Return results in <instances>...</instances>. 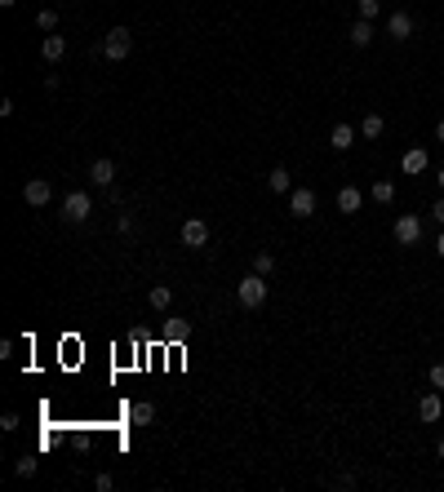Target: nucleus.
<instances>
[{"mask_svg": "<svg viewBox=\"0 0 444 492\" xmlns=\"http://www.w3.org/2000/svg\"><path fill=\"white\" fill-rule=\"evenodd\" d=\"M253 271H258V275H271V271H276V258H271V253H253Z\"/></svg>", "mask_w": 444, "mask_h": 492, "instance_id": "24", "label": "nucleus"}, {"mask_svg": "<svg viewBox=\"0 0 444 492\" xmlns=\"http://www.w3.org/2000/svg\"><path fill=\"white\" fill-rule=\"evenodd\" d=\"M386 36H391L395 45H404L413 36V14H409V9H395V14L386 18Z\"/></svg>", "mask_w": 444, "mask_h": 492, "instance_id": "5", "label": "nucleus"}, {"mask_svg": "<svg viewBox=\"0 0 444 492\" xmlns=\"http://www.w3.org/2000/svg\"><path fill=\"white\" fill-rule=\"evenodd\" d=\"M14 475H36V457H23V461H14Z\"/></svg>", "mask_w": 444, "mask_h": 492, "instance_id": "26", "label": "nucleus"}, {"mask_svg": "<svg viewBox=\"0 0 444 492\" xmlns=\"http://www.w3.org/2000/svg\"><path fill=\"white\" fill-rule=\"evenodd\" d=\"M427 382H431V391H444V364H431Z\"/></svg>", "mask_w": 444, "mask_h": 492, "instance_id": "25", "label": "nucleus"}, {"mask_svg": "<svg viewBox=\"0 0 444 492\" xmlns=\"http://www.w3.org/2000/svg\"><path fill=\"white\" fill-rule=\"evenodd\" d=\"M134 226H138V222H134V213H120V217H116V231H120V235H129Z\"/></svg>", "mask_w": 444, "mask_h": 492, "instance_id": "27", "label": "nucleus"}, {"mask_svg": "<svg viewBox=\"0 0 444 492\" xmlns=\"http://www.w3.org/2000/svg\"><path fill=\"white\" fill-rule=\"evenodd\" d=\"M93 213V200H89V191H71L67 200H62V217H67L71 226H80L84 217Z\"/></svg>", "mask_w": 444, "mask_h": 492, "instance_id": "3", "label": "nucleus"}, {"mask_svg": "<svg viewBox=\"0 0 444 492\" xmlns=\"http://www.w3.org/2000/svg\"><path fill=\"white\" fill-rule=\"evenodd\" d=\"M267 186H271L276 195H289V191H294V177H289V169H271V173H267Z\"/></svg>", "mask_w": 444, "mask_h": 492, "instance_id": "16", "label": "nucleus"}, {"mask_svg": "<svg viewBox=\"0 0 444 492\" xmlns=\"http://www.w3.org/2000/svg\"><path fill=\"white\" fill-rule=\"evenodd\" d=\"M373 36H377V32H373V23H369V18H355V23L347 27V40H351L355 49H364V45L373 40Z\"/></svg>", "mask_w": 444, "mask_h": 492, "instance_id": "11", "label": "nucleus"}, {"mask_svg": "<svg viewBox=\"0 0 444 492\" xmlns=\"http://www.w3.org/2000/svg\"><path fill=\"white\" fill-rule=\"evenodd\" d=\"M395 244H404V249H409V244H418L422 240V222L413 213H404V217H395Z\"/></svg>", "mask_w": 444, "mask_h": 492, "instance_id": "6", "label": "nucleus"}, {"mask_svg": "<svg viewBox=\"0 0 444 492\" xmlns=\"http://www.w3.org/2000/svg\"><path fill=\"white\" fill-rule=\"evenodd\" d=\"M355 9H360V18L377 23V14H382V0H355Z\"/></svg>", "mask_w": 444, "mask_h": 492, "instance_id": "22", "label": "nucleus"}, {"mask_svg": "<svg viewBox=\"0 0 444 492\" xmlns=\"http://www.w3.org/2000/svg\"><path fill=\"white\" fill-rule=\"evenodd\" d=\"M369 195L377 204H395V182H386V177H377V182L369 186Z\"/></svg>", "mask_w": 444, "mask_h": 492, "instance_id": "19", "label": "nucleus"}, {"mask_svg": "<svg viewBox=\"0 0 444 492\" xmlns=\"http://www.w3.org/2000/svg\"><path fill=\"white\" fill-rule=\"evenodd\" d=\"M400 169L409 177H418V173H427V169H431V156L422 147H413V151H404V156H400Z\"/></svg>", "mask_w": 444, "mask_h": 492, "instance_id": "9", "label": "nucleus"}, {"mask_svg": "<svg viewBox=\"0 0 444 492\" xmlns=\"http://www.w3.org/2000/svg\"><path fill=\"white\" fill-rule=\"evenodd\" d=\"M436 452H440V461H444V439H440V443H436Z\"/></svg>", "mask_w": 444, "mask_h": 492, "instance_id": "35", "label": "nucleus"}, {"mask_svg": "<svg viewBox=\"0 0 444 492\" xmlns=\"http://www.w3.org/2000/svg\"><path fill=\"white\" fill-rule=\"evenodd\" d=\"M436 253H440V258H444V231H440V240H436Z\"/></svg>", "mask_w": 444, "mask_h": 492, "instance_id": "31", "label": "nucleus"}, {"mask_svg": "<svg viewBox=\"0 0 444 492\" xmlns=\"http://www.w3.org/2000/svg\"><path fill=\"white\" fill-rule=\"evenodd\" d=\"M187 337H191V324H187V319H165V342H187Z\"/></svg>", "mask_w": 444, "mask_h": 492, "instance_id": "18", "label": "nucleus"}, {"mask_svg": "<svg viewBox=\"0 0 444 492\" xmlns=\"http://www.w3.org/2000/svg\"><path fill=\"white\" fill-rule=\"evenodd\" d=\"M436 182H440V191H444V169H436Z\"/></svg>", "mask_w": 444, "mask_h": 492, "instance_id": "33", "label": "nucleus"}, {"mask_svg": "<svg viewBox=\"0 0 444 492\" xmlns=\"http://www.w3.org/2000/svg\"><path fill=\"white\" fill-rule=\"evenodd\" d=\"M440 413H444V404H440V395L436 391H427V395H422V399H418V421H440Z\"/></svg>", "mask_w": 444, "mask_h": 492, "instance_id": "10", "label": "nucleus"}, {"mask_svg": "<svg viewBox=\"0 0 444 492\" xmlns=\"http://www.w3.org/2000/svg\"><path fill=\"white\" fill-rule=\"evenodd\" d=\"M329 147H334V151H351L355 147V129L351 125H334V129H329Z\"/></svg>", "mask_w": 444, "mask_h": 492, "instance_id": "13", "label": "nucleus"}, {"mask_svg": "<svg viewBox=\"0 0 444 492\" xmlns=\"http://www.w3.org/2000/svg\"><path fill=\"white\" fill-rule=\"evenodd\" d=\"M0 430H18V413H5V417H0Z\"/></svg>", "mask_w": 444, "mask_h": 492, "instance_id": "29", "label": "nucleus"}, {"mask_svg": "<svg viewBox=\"0 0 444 492\" xmlns=\"http://www.w3.org/2000/svg\"><path fill=\"white\" fill-rule=\"evenodd\" d=\"M360 204H364L360 186H342L338 191V213H360Z\"/></svg>", "mask_w": 444, "mask_h": 492, "instance_id": "14", "label": "nucleus"}, {"mask_svg": "<svg viewBox=\"0 0 444 492\" xmlns=\"http://www.w3.org/2000/svg\"><path fill=\"white\" fill-rule=\"evenodd\" d=\"M36 27H40V32H58V14H54V9H40V14H36Z\"/></svg>", "mask_w": 444, "mask_h": 492, "instance_id": "23", "label": "nucleus"}, {"mask_svg": "<svg viewBox=\"0 0 444 492\" xmlns=\"http://www.w3.org/2000/svg\"><path fill=\"white\" fill-rule=\"evenodd\" d=\"M436 142H444V120H440V125H436Z\"/></svg>", "mask_w": 444, "mask_h": 492, "instance_id": "32", "label": "nucleus"}, {"mask_svg": "<svg viewBox=\"0 0 444 492\" xmlns=\"http://www.w3.org/2000/svg\"><path fill=\"white\" fill-rule=\"evenodd\" d=\"M129 421L134 426H151L156 421V404H134V408H129Z\"/></svg>", "mask_w": 444, "mask_h": 492, "instance_id": "20", "label": "nucleus"}, {"mask_svg": "<svg viewBox=\"0 0 444 492\" xmlns=\"http://www.w3.org/2000/svg\"><path fill=\"white\" fill-rule=\"evenodd\" d=\"M147 302H151V310H169L174 306V288H169V284H156V288L147 293Z\"/></svg>", "mask_w": 444, "mask_h": 492, "instance_id": "17", "label": "nucleus"}, {"mask_svg": "<svg viewBox=\"0 0 444 492\" xmlns=\"http://www.w3.org/2000/svg\"><path fill=\"white\" fill-rule=\"evenodd\" d=\"M235 297H240L244 310H258L262 302H267V275H258V271H253V275H244L240 288H235Z\"/></svg>", "mask_w": 444, "mask_h": 492, "instance_id": "1", "label": "nucleus"}, {"mask_svg": "<svg viewBox=\"0 0 444 492\" xmlns=\"http://www.w3.org/2000/svg\"><path fill=\"white\" fill-rule=\"evenodd\" d=\"M93 488H98V492H111V488H116V479H111V475H98V479H93Z\"/></svg>", "mask_w": 444, "mask_h": 492, "instance_id": "28", "label": "nucleus"}, {"mask_svg": "<svg viewBox=\"0 0 444 492\" xmlns=\"http://www.w3.org/2000/svg\"><path fill=\"white\" fill-rule=\"evenodd\" d=\"M23 200L32 204V209H45V204L54 200V186L45 182V177H27V186H23Z\"/></svg>", "mask_w": 444, "mask_h": 492, "instance_id": "4", "label": "nucleus"}, {"mask_svg": "<svg viewBox=\"0 0 444 492\" xmlns=\"http://www.w3.org/2000/svg\"><path fill=\"white\" fill-rule=\"evenodd\" d=\"M431 217H436V222L444 226V195H440V200H436V204H431Z\"/></svg>", "mask_w": 444, "mask_h": 492, "instance_id": "30", "label": "nucleus"}, {"mask_svg": "<svg viewBox=\"0 0 444 492\" xmlns=\"http://www.w3.org/2000/svg\"><path fill=\"white\" fill-rule=\"evenodd\" d=\"M382 125H386V120L377 116V111H369V116L360 120V134H364V138H382Z\"/></svg>", "mask_w": 444, "mask_h": 492, "instance_id": "21", "label": "nucleus"}, {"mask_svg": "<svg viewBox=\"0 0 444 492\" xmlns=\"http://www.w3.org/2000/svg\"><path fill=\"white\" fill-rule=\"evenodd\" d=\"M89 177H93L98 186H111V182H116V160H107V156L93 160V164H89Z\"/></svg>", "mask_w": 444, "mask_h": 492, "instance_id": "12", "label": "nucleus"}, {"mask_svg": "<svg viewBox=\"0 0 444 492\" xmlns=\"http://www.w3.org/2000/svg\"><path fill=\"white\" fill-rule=\"evenodd\" d=\"M289 213H294V217H311V213H316V191L294 186V191H289Z\"/></svg>", "mask_w": 444, "mask_h": 492, "instance_id": "8", "label": "nucleus"}, {"mask_svg": "<svg viewBox=\"0 0 444 492\" xmlns=\"http://www.w3.org/2000/svg\"><path fill=\"white\" fill-rule=\"evenodd\" d=\"M18 5V0H0V9H14Z\"/></svg>", "mask_w": 444, "mask_h": 492, "instance_id": "34", "label": "nucleus"}, {"mask_svg": "<svg viewBox=\"0 0 444 492\" xmlns=\"http://www.w3.org/2000/svg\"><path fill=\"white\" fill-rule=\"evenodd\" d=\"M129 49H134V32H129V27H111L107 40H102V53H107L111 62H125Z\"/></svg>", "mask_w": 444, "mask_h": 492, "instance_id": "2", "label": "nucleus"}, {"mask_svg": "<svg viewBox=\"0 0 444 492\" xmlns=\"http://www.w3.org/2000/svg\"><path fill=\"white\" fill-rule=\"evenodd\" d=\"M183 244L187 249H205V244H209V226H205V217H187L183 222Z\"/></svg>", "mask_w": 444, "mask_h": 492, "instance_id": "7", "label": "nucleus"}, {"mask_svg": "<svg viewBox=\"0 0 444 492\" xmlns=\"http://www.w3.org/2000/svg\"><path fill=\"white\" fill-rule=\"evenodd\" d=\"M40 53H45V62H62V53H67V36H45V45H40Z\"/></svg>", "mask_w": 444, "mask_h": 492, "instance_id": "15", "label": "nucleus"}]
</instances>
